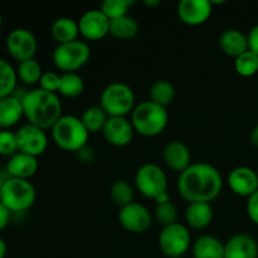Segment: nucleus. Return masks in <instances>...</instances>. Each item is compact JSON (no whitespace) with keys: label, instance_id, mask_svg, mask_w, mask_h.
<instances>
[{"label":"nucleus","instance_id":"f257e3e1","mask_svg":"<svg viewBox=\"0 0 258 258\" xmlns=\"http://www.w3.org/2000/svg\"><path fill=\"white\" fill-rule=\"evenodd\" d=\"M223 189V178L218 169L207 163L191 164L179 175L178 191L189 203H211Z\"/></svg>","mask_w":258,"mask_h":258},{"label":"nucleus","instance_id":"f03ea898","mask_svg":"<svg viewBox=\"0 0 258 258\" xmlns=\"http://www.w3.org/2000/svg\"><path fill=\"white\" fill-rule=\"evenodd\" d=\"M24 117L33 126L42 130H52L62 117V102L57 93L48 92L42 88L27 91L22 100Z\"/></svg>","mask_w":258,"mask_h":258},{"label":"nucleus","instance_id":"7ed1b4c3","mask_svg":"<svg viewBox=\"0 0 258 258\" xmlns=\"http://www.w3.org/2000/svg\"><path fill=\"white\" fill-rule=\"evenodd\" d=\"M135 133L145 138H155L164 133L169 123V113L165 107L149 101L135 106L130 117Z\"/></svg>","mask_w":258,"mask_h":258},{"label":"nucleus","instance_id":"20e7f679","mask_svg":"<svg viewBox=\"0 0 258 258\" xmlns=\"http://www.w3.org/2000/svg\"><path fill=\"white\" fill-rule=\"evenodd\" d=\"M55 145L64 151L78 153L87 146L90 133L86 130L80 117L62 116L50 130Z\"/></svg>","mask_w":258,"mask_h":258},{"label":"nucleus","instance_id":"39448f33","mask_svg":"<svg viewBox=\"0 0 258 258\" xmlns=\"http://www.w3.org/2000/svg\"><path fill=\"white\" fill-rule=\"evenodd\" d=\"M135 186L141 196L153 199L156 204L170 201L168 193V176L156 164H144L138 169L135 174Z\"/></svg>","mask_w":258,"mask_h":258},{"label":"nucleus","instance_id":"423d86ee","mask_svg":"<svg viewBox=\"0 0 258 258\" xmlns=\"http://www.w3.org/2000/svg\"><path fill=\"white\" fill-rule=\"evenodd\" d=\"M135 106L134 91L126 83H110L100 96V107L108 117H126L133 113Z\"/></svg>","mask_w":258,"mask_h":258},{"label":"nucleus","instance_id":"0eeeda50","mask_svg":"<svg viewBox=\"0 0 258 258\" xmlns=\"http://www.w3.org/2000/svg\"><path fill=\"white\" fill-rule=\"evenodd\" d=\"M37 201V191L29 180L9 178L4 180L0 202L10 212H25L32 208Z\"/></svg>","mask_w":258,"mask_h":258},{"label":"nucleus","instance_id":"6e6552de","mask_svg":"<svg viewBox=\"0 0 258 258\" xmlns=\"http://www.w3.org/2000/svg\"><path fill=\"white\" fill-rule=\"evenodd\" d=\"M53 63L63 73L77 72L91 58V48L85 40L59 44L53 50Z\"/></svg>","mask_w":258,"mask_h":258},{"label":"nucleus","instance_id":"1a4fd4ad","mask_svg":"<svg viewBox=\"0 0 258 258\" xmlns=\"http://www.w3.org/2000/svg\"><path fill=\"white\" fill-rule=\"evenodd\" d=\"M191 244L190 231L179 222L163 227L159 234V248L165 257H184L191 248Z\"/></svg>","mask_w":258,"mask_h":258},{"label":"nucleus","instance_id":"9d476101","mask_svg":"<svg viewBox=\"0 0 258 258\" xmlns=\"http://www.w3.org/2000/svg\"><path fill=\"white\" fill-rule=\"evenodd\" d=\"M7 49L10 57L20 63L34 58L38 49V43L30 30L25 28H17L8 35Z\"/></svg>","mask_w":258,"mask_h":258},{"label":"nucleus","instance_id":"9b49d317","mask_svg":"<svg viewBox=\"0 0 258 258\" xmlns=\"http://www.w3.org/2000/svg\"><path fill=\"white\" fill-rule=\"evenodd\" d=\"M118 222L125 231L133 234H141L151 227L153 217L145 206L133 202L120 209Z\"/></svg>","mask_w":258,"mask_h":258},{"label":"nucleus","instance_id":"f8f14e48","mask_svg":"<svg viewBox=\"0 0 258 258\" xmlns=\"http://www.w3.org/2000/svg\"><path fill=\"white\" fill-rule=\"evenodd\" d=\"M110 22L101 9L87 10L78 20L80 35L91 42L103 39L110 34Z\"/></svg>","mask_w":258,"mask_h":258},{"label":"nucleus","instance_id":"ddd939ff","mask_svg":"<svg viewBox=\"0 0 258 258\" xmlns=\"http://www.w3.org/2000/svg\"><path fill=\"white\" fill-rule=\"evenodd\" d=\"M18 144V153L38 158L48 148V136L44 130L30 123L22 126L15 133Z\"/></svg>","mask_w":258,"mask_h":258},{"label":"nucleus","instance_id":"4468645a","mask_svg":"<svg viewBox=\"0 0 258 258\" xmlns=\"http://www.w3.org/2000/svg\"><path fill=\"white\" fill-rule=\"evenodd\" d=\"M212 10L213 8L208 0H181L176 13L184 24L197 27L204 24L211 18Z\"/></svg>","mask_w":258,"mask_h":258},{"label":"nucleus","instance_id":"2eb2a0df","mask_svg":"<svg viewBox=\"0 0 258 258\" xmlns=\"http://www.w3.org/2000/svg\"><path fill=\"white\" fill-rule=\"evenodd\" d=\"M229 189L236 196L249 198L258 191L257 171L248 166H238L229 173L227 179Z\"/></svg>","mask_w":258,"mask_h":258},{"label":"nucleus","instance_id":"dca6fc26","mask_svg":"<svg viewBox=\"0 0 258 258\" xmlns=\"http://www.w3.org/2000/svg\"><path fill=\"white\" fill-rule=\"evenodd\" d=\"M102 134L108 144L116 148H123L133 141L135 130L127 117H108Z\"/></svg>","mask_w":258,"mask_h":258},{"label":"nucleus","instance_id":"f3484780","mask_svg":"<svg viewBox=\"0 0 258 258\" xmlns=\"http://www.w3.org/2000/svg\"><path fill=\"white\" fill-rule=\"evenodd\" d=\"M163 159L166 166L173 171L181 174L191 165L190 149L184 143L174 140L164 148Z\"/></svg>","mask_w":258,"mask_h":258},{"label":"nucleus","instance_id":"a211bd4d","mask_svg":"<svg viewBox=\"0 0 258 258\" xmlns=\"http://www.w3.org/2000/svg\"><path fill=\"white\" fill-rule=\"evenodd\" d=\"M224 258H258V243L248 234H234L224 243Z\"/></svg>","mask_w":258,"mask_h":258},{"label":"nucleus","instance_id":"6ab92c4d","mask_svg":"<svg viewBox=\"0 0 258 258\" xmlns=\"http://www.w3.org/2000/svg\"><path fill=\"white\" fill-rule=\"evenodd\" d=\"M38 168H39V163L37 158L27 155V154L17 153L8 161L7 173L9 174V178L29 180L33 175H35Z\"/></svg>","mask_w":258,"mask_h":258},{"label":"nucleus","instance_id":"aec40b11","mask_svg":"<svg viewBox=\"0 0 258 258\" xmlns=\"http://www.w3.org/2000/svg\"><path fill=\"white\" fill-rule=\"evenodd\" d=\"M219 48L224 54L232 58H238L249 50L248 37L238 29H227L219 35Z\"/></svg>","mask_w":258,"mask_h":258},{"label":"nucleus","instance_id":"412c9836","mask_svg":"<svg viewBox=\"0 0 258 258\" xmlns=\"http://www.w3.org/2000/svg\"><path fill=\"white\" fill-rule=\"evenodd\" d=\"M24 117L22 100L15 96L0 98V130H9Z\"/></svg>","mask_w":258,"mask_h":258},{"label":"nucleus","instance_id":"4be33fe9","mask_svg":"<svg viewBox=\"0 0 258 258\" xmlns=\"http://www.w3.org/2000/svg\"><path fill=\"white\" fill-rule=\"evenodd\" d=\"M213 221V208L211 203L196 202L189 203L185 209V222L190 228L204 229Z\"/></svg>","mask_w":258,"mask_h":258},{"label":"nucleus","instance_id":"5701e85b","mask_svg":"<svg viewBox=\"0 0 258 258\" xmlns=\"http://www.w3.org/2000/svg\"><path fill=\"white\" fill-rule=\"evenodd\" d=\"M194 258H224V243L217 237L201 236L191 244Z\"/></svg>","mask_w":258,"mask_h":258},{"label":"nucleus","instance_id":"b1692460","mask_svg":"<svg viewBox=\"0 0 258 258\" xmlns=\"http://www.w3.org/2000/svg\"><path fill=\"white\" fill-rule=\"evenodd\" d=\"M50 32H52L53 39L59 45L78 40L80 28H78V22H76L75 19L68 17H62L54 20Z\"/></svg>","mask_w":258,"mask_h":258},{"label":"nucleus","instance_id":"393cba45","mask_svg":"<svg viewBox=\"0 0 258 258\" xmlns=\"http://www.w3.org/2000/svg\"><path fill=\"white\" fill-rule=\"evenodd\" d=\"M139 30V23L130 15H125L110 22V34L118 40L133 39L138 35Z\"/></svg>","mask_w":258,"mask_h":258},{"label":"nucleus","instance_id":"a878e982","mask_svg":"<svg viewBox=\"0 0 258 258\" xmlns=\"http://www.w3.org/2000/svg\"><path fill=\"white\" fill-rule=\"evenodd\" d=\"M151 102L161 106V107H168L169 105L174 102L175 98V87L171 82L166 80H159L151 85L149 91Z\"/></svg>","mask_w":258,"mask_h":258},{"label":"nucleus","instance_id":"bb28decb","mask_svg":"<svg viewBox=\"0 0 258 258\" xmlns=\"http://www.w3.org/2000/svg\"><path fill=\"white\" fill-rule=\"evenodd\" d=\"M80 118L88 133L96 134L103 131V127L108 120V116L106 115V112L100 106H92V107L86 108Z\"/></svg>","mask_w":258,"mask_h":258},{"label":"nucleus","instance_id":"cd10ccee","mask_svg":"<svg viewBox=\"0 0 258 258\" xmlns=\"http://www.w3.org/2000/svg\"><path fill=\"white\" fill-rule=\"evenodd\" d=\"M85 91V81L77 72L63 73L60 76L59 93L66 98H76Z\"/></svg>","mask_w":258,"mask_h":258},{"label":"nucleus","instance_id":"c85d7f7f","mask_svg":"<svg viewBox=\"0 0 258 258\" xmlns=\"http://www.w3.org/2000/svg\"><path fill=\"white\" fill-rule=\"evenodd\" d=\"M17 71L9 62L0 59V98L8 97L17 90Z\"/></svg>","mask_w":258,"mask_h":258},{"label":"nucleus","instance_id":"c756f323","mask_svg":"<svg viewBox=\"0 0 258 258\" xmlns=\"http://www.w3.org/2000/svg\"><path fill=\"white\" fill-rule=\"evenodd\" d=\"M43 75L42 66L34 58L29 60H24L18 64L17 76L24 85L32 86L39 83L40 77Z\"/></svg>","mask_w":258,"mask_h":258},{"label":"nucleus","instance_id":"7c9ffc66","mask_svg":"<svg viewBox=\"0 0 258 258\" xmlns=\"http://www.w3.org/2000/svg\"><path fill=\"white\" fill-rule=\"evenodd\" d=\"M134 188L130 183L126 180H117L111 185L110 197L113 203L120 208L128 206L134 202Z\"/></svg>","mask_w":258,"mask_h":258},{"label":"nucleus","instance_id":"2f4dec72","mask_svg":"<svg viewBox=\"0 0 258 258\" xmlns=\"http://www.w3.org/2000/svg\"><path fill=\"white\" fill-rule=\"evenodd\" d=\"M234 70L242 77H252L258 72V55L247 50L234 59Z\"/></svg>","mask_w":258,"mask_h":258},{"label":"nucleus","instance_id":"473e14b6","mask_svg":"<svg viewBox=\"0 0 258 258\" xmlns=\"http://www.w3.org/2000/svg\"><path fill=\"white\" fill-rule=\"evenodd\" d=\"M155 219L163 227L178 223V208L171 201L159 203L155 207Z\"/></svg>","mask_w":258,"mask_h":258},{"label":"nucleus","instance_id":"72a5a7b5","mask_svg":"<svg viewBox=\"0 0 258 258\" xmlns=\"http://www.w3.org/2000/svg\"><path fill=\"white\" fill-rule=\"evenodd\" d=\"M131 5H134V2L131 0H106L101 4L100 9L105 13L108 19L113 20L127 15Z\"/></svg>","mask_w":258,"mask_h":258},{"label":"nucleus","instance_id":"f704fd0d","mask_svg":"<svg viewBox=\"0 0 258 258\" xmlns=\"http://www.w3.org/2000/svg\"><path fill=\"white\" fill-rule=\"evenodd\" d=\"M18 153V144L15 133L10 130H0V155L10 156Z\"/></svg>","mask_w":258,"mask_h":258},{"label":"nucleus","instance_id":"c9c22d12","mask_svg":"<svg viewBox=\"0 0 258 258\" xmlns=\"http://www.w3.org/2000/svg\"><path fill=\"white\" fill-rule=\"evenodd\" d=\"M60 76L59 73L54 72V71H47L43 72L42 77L39 81V88L42 90L48 91L52 93L59 92V86H60Z\"/></svg>","mask_w":258,"mask_h":258},{"label":"nucleus","instance_id":"e433bc0d","mask_svg":"<svg viewBox=\"0 0 258 258\" xmlns=\"http://www.w3.org/2000/svg\"><path fill=\"white\" fill-rule=\"evenodd\" d=\"M247 214H248L249 219L256 226H258V191H256L253 196L248 198V202H247Z\"/></svg>","mask_w":258,"mask_h":258},{"label":"nucleus","instance_id":"4c0bfd02","mask_svg":"<svg viewBox=\"0 0 258 258\" xmlns=\"http://www.w3.org/2000/svg\"><path fill=\"white\" fill-rule=\"evenodd\" d=\"M248 45H249V50L253 52L254 54L258 55V24L254 25L253 28L251 29V32L248 33Z\"/></svg>","mask_w":258,"mask_h":258},{"label":"nucleus","instance_id":"58836bf2","mask_svg":"<svg viewBox=\"0 0 258 258\" xmlns=\"http://www.w3.org/2000/svg\"><path fill=\"white\" fill-rule=\"evenodd\" d=\"M10 213H12V212L0 202V231H3V229L9 224Z\"/></svg>","mask_w":258,"mask_h":258},{"label":"nucleus","instance_id":"ea45409f","mask_svg":"<svg viewBox=\"0 0 258 258\" xmlns=\"http://www.w3.org/2000/svg\"><path fill=\"white\" fill-rule=\"evenodd\" d=\"M77 158L80 159L82 163H91L93 160V150L88 146H85L83 149H81L78 153H76Z\"/></svg>","mask_w":258,"mask_h":258},{"label":"nucleus","instance_id":"a19ab883","mask_svg":"<svg viewBox=\"0 0 258 258\" xmlns=\"http://www.w3.org/2000/svg\"><path fill=\"white\" fill-rule=\"evenodd\" d=\"M251 143L254 146H258V125L254 126V128L251 133Z\"/></svg>","mask_w":258,"mask_h":258},{"label":"nucleus","instance_id":"79ce46f5","mask_svg":"<svg viewBox=\"0 0 258 258\" xmlns=\"http://www.w3.org/2000/svg\"><path fill=\"white\" fill-rule=\"evenodd\" d=\"M5 256H7V243L4 239L0 238V258H5Z\"/></svg>","mask_w":258,"mask_h":258},{"label":"nucleus","instance_id":"37998d69","mask_svg":"<svg viewBox=\"0 0 258 258\" xmlns=\"http://www.w3.org/2000/svg\"><path fill=\"white\" fill-rule=\"evenodd\" d=\"M144 4L146 5V7H156V5H159L160 4V2H159V0H145V2H144Z\"/></svg>","mask_w":258,"mask_h":258},{"label":"nucleus","instance_id":"c03bdc74","mask_svg":"<svg viewBox=\"0 0 258 258\" xmlns=\"http://www.w3.org/2000/svg\"><path fill=\"white\" fill-rule=\"evenodd\" d=\"M3 184H4V180H3L2 175H0V193H2V188H3Z\"/></svg>","mask_w":258,"mask_h":258},{"label":"nucleus","instance_id":"a18cd8bd","mask_svg":"<svg viewBox=\"0 0 258 258\" xmlns=\"http://www.w3.org/2000/svg\"><path fill=\"white\" fill-rule=\"evenodd\" d=\"M2 24H3V18H2V14H0V28H2Z\"/></svg>","mask_w":258,"mask_h":258},{"label":"nucleus","instance_id":"49530a36","mask_svg":"<svg viewBox=\"0 0 258 258\" xmlns=\"http://www.w3.org/2000/svg\"><path fill=\"white\" fill-rule=\"evenodd\" d=\"M165 258H184V257H165Z\"/></svg>","mask_w":258,"mask_h":258},{"label":"nucleus","instance_id":"de8ad7c7","mask_svg":"<svg viewBox=\"0 0 258 258\" xmlns=\"http://www.w3.org/2000/svg\"><path fill=\"white\" fill-rule=\"evenodd\" d=\"M257 176H258V170H257Z\"/></svg>","mask_w":258,"mask_h":258}]
</instances>
